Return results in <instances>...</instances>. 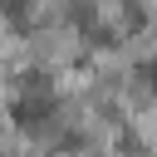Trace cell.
I'll list each match as a JSON object with an SVG mask.
<instances>
[{
  "instance_id": "cell-1",
  "label": "cell",
  "mask_w": 157,
  "mask_h": 157,
  "mask_svg": "<svg viewBox=\"0 0 157 157\" xmlns=\"http://www.w3.org/2000/svg\"><path fill=\"white\" fill-rule=\"evenodd\" d=\"M10 118H15L20 128H44V123L54 118V103H49V98H20V103L10 108Z\"/></svg>"
}]
</instances>
